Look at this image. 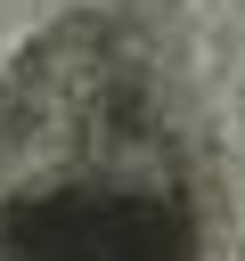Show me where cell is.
<instances>
[{"mask_svg": "<svg viewBox=\"0 0 245 261\" xmlns=\"http://www.w3.org/2000/svg\"><path fill=\"white\" fill-rule=\"evenodd\" d=\"M212 155L147 0L74 8L0 73V261H204Z\"/></svg>", "mask_w": 245, "mask_h": 261, "instance_id": "obj_1", "label": "cell"}]
</instances>
